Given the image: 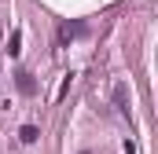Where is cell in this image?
I'll list each match as a JSON object with an SVG mask.
<instances>
[{"mask_svg":"<svg viewBox=\"0 0 158 154\" xmlns=\"http://www.w3.org/2000/svg\"><path fill=\"white\" fill-rule=\"evenodd\" d=\"M66 92H70V77H63V84H59V92H55V99H63Z\"/></svg>","mask_w":158,"mask_h":154,"instance_id":"cell-5","label":"cell"},{"mask_svg":"<svg viewBox=\"0 0 158 154\" xmlns=\"http://www.w3.org/2000/svg\"><path fill=\"white\" fill-rule=\"evenodd\" d=\"M7 55H11V59H19V55H22V33H19V30L7 37Z\"/></svg>","mask_w":158,"mask_h":154,"instance_id":"cell-2","label":"cell"},{"mask_svg":"<svg viewBox=\"0 0 158 154\" xmlns=\"http://www.w3.org/2000/svg\"><path fill=\"white\" fill-rule=\"evenodd\" d=\"M77 33H81V26H77V22H74V26H70V22H63V26H59V40H63V44H66L70 37H77Z\"/></svg>","mask_w":158,"mask_h":154,"instance_id":"cell-3","label":"cell"},{"mask_svg":"<svg viewBox=\"0 0 158 154\" xmlns=\"http://www.w3.org/2000/svg\"><path fill=\"white\" fill-rule=\"evenodd\" d=\"M19 88H22L26 95H33V92H37V84L30 81V74H19Z\"/></svg>","mask_w":158,"mask_h":154,"instance_id":"cell-4","label":"cell"},{"mask_svg":"<svg viewBox=\"0 0 158 154\" xmlns=\"http://www.w3.org/2000/svg\"><path fill=\"white\" fill-rule=\"evenodd\" d=\"M19 140H22V143H37V140H40V128H37V125H22V128H19Z\"/></svg>","mask_w":158,"mask_h":154,"instance_id":"cell-1","label":"cell"}]
</instances>
